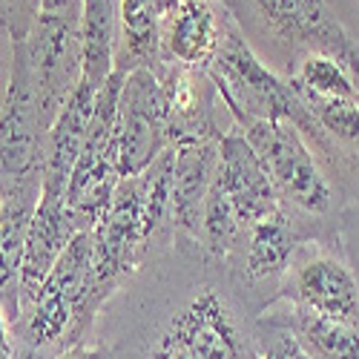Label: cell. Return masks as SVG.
<instances>
[{"instance_id":"cell-1","label":"cell","mask_w":359,"mask_h":359,"mask_svg":"<svg viewBox=\"0 0 359 359\" xmlns=\"http://www.w3.org/2000/svg\"><path fill=\"white\" fill-rule=\"evenodd\" d=\"M207 72H210L219 89V98L224 101L236 124L248 121V118H256V121H287L308 138V144L316 153H322L327 161H339V149L322 133L308 104L290 83V78H282L262 61L250 41L245 38V32L238 29V23L233 20V15L224 23L222 43Z\"/></svg>"},{"instance_id":"cell-2","label":"cell","mask_w":359,"mask_h":359,"mask_svg":"<svg viewBox=\"0 0 359 359\" xmlns=\"http://www.w3.org/2000/svg\"><path fill=\"white\" fill-rule=\"evenodd\" d=\"M248 41L293 67L311 52L331 55L359 86V41L327 0H222ZM250 43V46H253Z\"/></svg>"},{"instance_id":"cell-3","label":"cell","mask_w":359,"mask_h":359,"mask_svg":"<svg viewBox=\"0 0 359 359\" xmlns=\"http://www.w3.org/2000/svg\"><path fill=\"white\" fill-rule=\"evenodd\" d=\"M236 130L256 149L267 175L276 187L282 207H296L305 216H327L337 207V190L322 170L319 158L308 138L287 121H248L236 124Z\"/></svg>"},{"instance_id":"cell-4","label":"cell","mask_w":359,"mask_h":359,"mask_svg":"<svg viewBox=\"0 0 359 359\" xmlns=\"http://www.w3.org/2000/svg\"><path fill=\"white\" fill-rule=\"evenodd\" d=\"M144 359H245V334L224 287L196 285L149 342Z\"/></svg>"},{"instance_id":"cell-5","label":"cell","mask_w":359,"mask_h":359,"mask_svg":"<svg viewBox=\"0 0 359 359\" xmlns=\"http://www.w3.org/2000/svg\"><path fill=\"white\" fill-rule=\"evenodd\" d=\"M147 262L144 242V190L141 175L121 178L107 213L93 230V273L89 299L104 305L107 296Z\"/></svg>"},{"instance_id":"cell-6","label":"cell","mask_w":359,"mask_h":359,"mask_svg":"<svg viewBox=\"0 0 359 359\" xmlns=\"http://www.w3.org/2000/svg\"><path fill=\"white\" fill-rule=\"evenodd\" d=\"M170 104L164 83L153 69H133L124 78L115 109L118 175L135 178L153 167L170 147Z\"/></svg>"},{"instance_id":"cell-7","label":"cell","mask_w":359,"mask_h":359,"mask_svg":"<svg viewBox=\"0 0 359 359\" xmlns=\"http://www.w3.org/2000/svg\"><path fill=\"white\" fill-rule=\"evenodd\" d=\"M49 130L38 109L26 41H15L12 75L0 107V175L6 182L43 178Z\"/></svg>"},{"instance_id":"cell-8","label":"cell","mask_w":359,"mask_h":359,"mask_svg":"<svg viewBox=\"0 0 359 359\" xmlns=\"http://www.w3.org/2000/svg\"><path fill=\"white\" fill-rule=\"evenodd\" d=\"M26 55L29 67H32L41 118L46 130H52L55 115L61 112L67 95L75 89L83 72L81 20L38 15L32 32L26 38Z\"/></svg>"},{"instance_id":"cell-9","label":"cell","mask_w":359,"mask_h":359,"mask_svg":"<svg viewBox=\"0 0 359 359\" xmlns=\"http://www.w3.org/2000/svg\"><path fill=\"white\" fill-rule=\"evenodd\" d=\"M219 138L172 141V248L178 253H201V210L210 193Z\"/></svg>"},{"instance_id":"cell-10","label":"cell","mask_w":359,"mask_h":359,"mask_svg":"<svg viewBox=\"0 0 359 359\" xmlns=\"http://www.w3.org/2000/svg\"><path fill=\"white\" fill-rule=\"evenodd\" d=\"M290 302L345 322H359V285L351 267L322 250H302L299 245L287 271Z\"/></svg>"},{"instance_id":"cell-11","label":"cell","mask_w":359,"mask_h":359,"mask_svg":"<svg viewBox=\"0 0 359 359\" xmlns=\"http://www.w3.org/2000/svg\"><path fill=\"white\" fill-rule=\"evenodd\" d=\"M227 18L222 0H182L161 15V64L210 69Z\"/></svg>"},{"instance_id":"cell-12","label":"cell","mask_w":359,"mask_h":359,"mask_svg":"<svg viewBox=\"0 0 359 359\" xmlns=\"http://www.w3.org/2000/svg\"><path fill=\"white\" fill-rule=\"evenodd\" d=\"M216 182L230 196L245 227L256 224L259 219L276 213L282 207L262 158L256 156V149L248 144V138L238 130L222 133V138H219Z\"/></svg>"},{"instance_id":"cell-13","label":"cell","mask_w":359,"mask_h":359,"mask_svg":"<svg viewBox=\"0 0 359 359\" xmlns=\"http://www.w3.org/2000/svg\"><path fill=\"white\" fill-rule=\"evenodd\" d=\"M75 233H78V224L69 213L64 193L43 187L38 207L32 213V222H29V233H26L23 264H20V308L35 299L38 287L49 276L55 262L64 256Z\"/></svg>"},{"instance_id":"cell-14","label":"cell","mask_w":359,"mask_h":359,"mask_svg":"<svg viewBox=\"0 0 359 359\" xmlns=\"http://www.w3.org/2000/svg\"><path fill=\"white\" fill-rule=\"evenodd\" d=\"M299 245H302V230L285 207H279L276 213L245 230L230 259L238 262L236 271L248 285H276L287 276Z\"/></svg>"},{"instance_id":"cell-15","label":"cell","mask_w":359,"mask_h":359,"mask_svg":"<svg viewBox=\"0 0 359 359\" xmlns=\"http://www.w3.org/2000/svg\"><path fill=\"white\" fill-rule=\"evenodd\" d=\"M101 86H95L89 78L81 75L75 89L67 95L61 112L55 115L49 138H46V164H43V187L64 193L67 182L72 175V167L83 149L89 121H93L95 101H98Z\"/></svg>"},{"instance_id":"cell-16","label":"cell","mask_w":359,"mask_h":359,"mask_svg":"<svg viewBox=\"0 0 359 359\" xmlns=\"http://www.w3.org/2000/svg\"><path fill=\"white\" fill-rule=\"evenodd\" d=\"M43 190V178H29V182H12L6 213L0 216V302H4L12 325L20 311V264L29 222L38 207Z\"/></svg>"},{"instance_id":"cell-17","label":"cell","mask_w":359,"mask_h":359,"mask_svg":"<svg viewBox=\"0 0 359 359\" xmlns=\"http://www.w3.org/2000/svg\"><path fill=\"white\" fill-rule=\"evenodd\" d=\"M115 69L164 72L161 64V12L156 0H115Z\"/></svg>"},{"instance_id":"cell-18","label":"cell","mask_w":359,"mask_h":359,"mask_svg":"<svg viewBox=\"0 0 359 359\" xmlns=\"http://www.w3.org/2000/svg\"><path fill=\"white\" fill-rule=\"evenodd\" d=\"M267 316L285 325L311 359H359V322L322 316L293 302Z\"/></svg>"},{"instance_id":"cell-19","label":"cell","mask_w":359,"mask_h":359,"mask_svg":"<svg viewBox=\"0 0 359 359\" xmlns=\"http://www.w3.org/2000/svg\"><path fill=\"white\" fill-rule=\"evenodd\" d=\"M81 43H83V78L104 86L115 64V0H83L81 12Z\"/></svg>"},{"instance_id":"cell-20","label":"cell","mask_w":359,"mask_h":359,"mask_svg":"<svg viewBox=\"0 0 359 359\" xmlns=\"http://www.w3.org/2000/svg\"><path fill=\"white\" fill-rule=\"evenodd\" d=\"M290 83L299 95L308 98H325V101H359V86L351 78V72L331 55L311 52L299 61L290 72Z\"/></svg>"},{"instance_id":"cell-21","label":"cell","mask_w":359,"mask_h":359,"mask_svg":"<svg viewBox=\"0 0 359 359\" xmlns=\"http://www.w3.org/2000/svg\"><path fill=\"white\" fill-rule=\"evenodd\" d=\"M302 101L308 104L311 115L316 118V124L322 127V133L331 138L334 147H348L359 153V101H325V98H308L302 95Z\"/></svg>"},{"instance_id":"cell-22","label":"cell","mask_w":359,"mask_h":359,"mask_svg":"<svg viewBox=\"0 0 359 359\" xmlns=\"http://www.w3.org/2000/svg\"><path fill=\"white\" fill-rule=\"evenodd\" d=\"M256 337H259L256 339L259 342V359H311L287 327L271 316L262 319V327H259Z\"/></svg>"},{"instance_id":"cell-23","label":"cell","mask_w":359,"mask_h":359,"mask_svg":"<svg viewBox=\"0 0 359 359\" xmlns=\"http://www.w3.org/2000/svg\"><path fill=\"white\" fill-rule=\"evenodd\" d=\"M41 12V0H0V26L15 38L26 41Z\"/></svg>"},{"instance_id":"cell-24","label":"cell","mask_w":359,"mask_h":359,"mask_svg":"<svg viewBox=\"0 0 359 359\" xmlns=\"http://www.w3.org/2000/svg\"><path fill=\"white\" fill-rule=\"evenodd\" d=\"M12 52H15V38L0 26V107H4L9 75H12Z\"/></svg>"},{"instance_id":"cell-25","label":"cell","mask_w":359,"mask_h":359,"mask_svg":"<svg viewBox=\"0 0 359 359\" xmlns=\"http://www.w3.org/2000/svg\"><path fill=\"white\" fill-rule=\"evenodd\" d=\"M81 12H83V0H41V12L38 15H55V18L81 20Z\"/></svg>"},{"instance_id":"cell-26","label":"cell","mask_w":359,"mask_h":359,"mask_svg":"<svg viewBox=\"0 0 359 359\" xmlns=\"http://www.w3.org/2000/svg\"><path fill=\"white\" fill-rule=\"evenodd\" d=\"M0 359H18V351H15V342H12V319L0 302Z\"/></svg>"},{"instance_id":"cell-27","label":"cell","mask_w":359,"mask_h":359,"mask_svg":"<svg viewBox=\"0 0 359 359\" xmlns=\"http://www.w3.org/2000/svg\"><path fill=\"white\" fill-rule=\"evenodd\" d=\"M55 359H89V348L78 345V348H72V351H67V353H61V356H55Z\"/></svg>"},{"instance_id":"cell-28","label":"cell","mask_w":359,"mask_h":359,"mask_svg":"<svg viewBox=\"0 0 359 359\" xmlns=\"http://www.w3.org/2000/svg\"><path fill=\"white\" fill-rule=\"evenodd\" d=\"M89 359H115L107 348H89Z\"/></svg>"}]
</instances>
